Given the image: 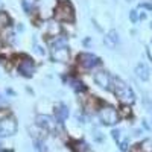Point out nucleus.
Listing matches in <instances>:
<instances>
[{"instance_id": "1", "label": "nucleus", "mask_w": 152, "mask_h": 152, "mask_svg": "<svg viewBox=\"0 0 152 152\" xmlns=\"http://www.w3.org/2000/svg\"><path fill=\"white\" fill-rule=\"evenodd\" d=\"M111 82H113V91H114V94L117 96V99L120 100L122 104L129 105V104H132L135 100V94L132 91V88L126 82H123L120 78H113Z\"/></svg>"}, {"instance_id": "2", "label": "nucleus", "mask_w": 152, "mask_h": 152, "mask_svg": "<svg viewBox=\"0 0 152 152\" xmlns=\"http://www.w3.org/2000/svg\"><path fill=\"white\" fill-rule=\"evenodd\" d=\"M55 18L58 21H64V23H72L75 20V9L69 0H62L59 2L55 8Z\"/></svg>"}, {"instance_id": "3", "label": "nucleus", "mask_w": 152, "mask_h": 152, "mask_svg": "<svg viewBox=\"0 0 152 152\" xmlns=\"http://www.w3.org/2000/svg\"><path fill=\"white\" fill-rule=\"evenodd\" d=\"M99 119L104 125H116L119 122V113L111 105H104L99 108Z\"/></svg>"}, {"instance_id": "4", "label": "nucleus", "mask_w": 152, "mask_h": 152, "mask_svg": "<svg viewBox=\"0 0 152 152\" xmlns=\"http://www.w3.org/2000/svg\"><path fill=\"white\" fill-rule=\"evenodd\" d=\"M17 131V120L12 116H6L0 120V137H9Z\"/></svg>"}, {"instance_id": "5", "label": "nucleus", "mask_w": 152, "mask_h": 152, "mask_svg": "<svg viewBox=\"0 0 152 152\" xmlns=\"http://www.w3.org/2000/svg\"><path fill=\"white\" fill-rule=\"evenodd\" d=\"M78 62L87 70H90V69H94L96 66L100 64V58L93 55V53H88V52H84L78 56Z\"/></svg>"}, {"instance_id": "6", "label": "nucleus", "mask_w": 152, "mask_h": 152, "mask_svg": "<svg viewBox=\"0 0 152 152\" xmlns=\"http://www.w3.org/2000/svg\"><path fill=\"white\" fill-rule=\"evenodd\" d=\"M18 72L21 76H26V78H31V76L35 73V64L34 61L28 56H23L21 61L18 62Z\"/></svg>"}, {"instance_id": "7", "label": "nucleus", "mask_w": 152, "mask_h": 152, "mask_svg": "<svg viewBox=\"0 0 152 152\" xmlns=\"http://www.w3.org/2000/svg\"><path fill=\"white\" fill-rule=\"evenodd\" d=\"M50 58L55 62H67L70 59V50L69 47H50Z\"/></svg>"}, {"instance_id": "8", "label": "nucleus", "mask_w": 152, "mask_h": 152, "mask_svg": "<svg viewBox=\"0 0 152 152\" xmlns=\"http://www.w3.org/2000/svg\"><path fill=\"white\" fill-rule=\"evenodd\" d=\"M111 76L108 75V72L105 70H97L94 73V82L100 87L104 88V90H111Z\"/></svg>"}, {"instance_id": "9", "label": "nucleus", "mask_w": 152, "mask_h": 152, "mask_svg": "<svg viewBox=\"0 0 152 152\" xmlns=\"http://www.w3.org/2000/svg\"><path fill=\"white\" fill-rule=\"evenodd\" d=\"M53 116H55V119L58 122H64L69 117V107L66 104H62V102L56 104L55 110H53Z\"/></svg>"}, {"instance_id": "10", "label": "nucleus", "mask_w": 152, "mask_h": 152, "mask_svg": "<svg viewBox=\"0 0 152 152\" xmlns=\"http://www.w3.org/2000/svg\"><path fill=\"white\" fill-rule=\"evenodd\" d=\"M135 76L140 81H148L149 79V76H151V70H149V67L145 64V62H138V64L135 66Z\"/></svg>"}, {"instance_id": "11", "label": "nucleus", "mask_w": 152, "mask_h": 152, "mask_svg": "<svg viewBox=\"0 0 152 152\" xmlns=\"http://www.w3.org/2000/svg\"><path fill=\"white\" fill-rule=\"evenodd\" d=\"M37 125L43 126L46 129H55V119L50 116H38L37 117Z\"/></svg>"}, {"instance_id": "12", "label": "nucleus", "mask_w": 152, "mask_h": 152, "mask_svg": "<svg viewBox=\"0 0 152 152\" xmlns=\"http://www.w3.org/2000/svg\"><path fill=\"white\" fill-rule=\"evenodd\" d=\"M105 44L108 46V47H116L117 44H119V41H120V38H119V34H117V31H110L108 34H107V37H105Z\"/></svg>"}, {"instance_id": "13", "label": "nucleus", "mask_w": 152, "mask_h": 152, "mask_svg": "<svg viewBox=\"0 0 152 152\" xmlns=\"http://www.w3.org/2000/svg\"><path fill=\"white\" fill-rule=\"evenodd\" d=\"M47 32L50 34V37H58L59 35V32H61V28H59V24L58 23H55V21H52V23H49V26H47Z\"/></svg>"}, {"instance_id": "14", "label": "nucleus", "mask_w": 152, "mask_h": 152, "mask_svg": "<svg viewBox=\"0 0 152 152\" xmlns=\"http://www.w3.org/2000/svg\"><path fill=\"white\" fill-rule=\"evenodd\" d=\"M35 5H37V0H23V9L26 14H31Z\"/></svg>"}, {"instance_id": "15", "label": "nucleus", "mask_w": 152, "mask_h": 152, "mask_svg": "<svg viewBox=\"0 0 152 152\" xmlns=\"http://www.w3.org/2000/svg\"><path fill=\"white\" fill-rule=\"evenodd\" d=\"M72 88L76 91V93H81V91H85V85L81 82V81H78V79H73L72 81Z\"/></svg>"}, {"instance_id": "16", "label": "nucleus", "mask_w": 152, "mask_h": 152, "mask_svg": "<svg viewBox=\"0 0 152 152\" xmlns=\"http://www.w3.org/2000/svg\"><path fill=\"white\" fill-rule=\"evenodd\" d=\"M140 151L142 152H152V140L151 138H146L140 143Z\"/></svg>"}, {"instance_id": "17", "label": "nucleus", "mask_w": 152, "mask_h": 152, "mask_svg": "<svg viewBox=\"0 0 152 152\" xmlns=\"http://www.w3.org/2000/svg\"><path fill=\"white\" fill-rule=\"evenodd\" d=\"M9 23H11L9 17L5 14V12H0V26H8Z\"/></svg>"}, {"instance_id": "18", "label": "nucleus", "mask_w": 152, "mask_h": 152, "mask_svg": "<svg viewBox=\"0 0 152 152\" xmlns=\"http://www.w3.org/2000/svg\"><path fill=\"white\" fill-rule=\"evenodd\" d=\"M129 20L132 21V23H137L138 20H140V14L135 11V9H132V11H129Z\"/></svg>"}, {"instance_id": "19", "label": "nucleus", "mask_w": 152, "mask_h": 152, "mask_svg": "<svg viewBox=\"0 0 152 152\" xmlns=\"http://www.w3.org/2000/svg\"><path fill=\"white\" fill-rule=\"evenodd\" d=\"M119 148H120V151H128V145H129V142H128V138H125V140H120L119 142Z\"/></svg>"}, {"instance_id": "20", "label": "nucleus", "mask_w": 152, "mask_h": 152, "mask_svg": "<svg viewBox=\"0 0 152 152\" xmlns=\"http://www.w3.org/2000/svg\"><path fill=\"white\" fill-rule=\"evenodd\" d=\"M34 50H35L38 55H46V50L41 46H38V44H34Z\"/></svg>"}, {"instance_id": "21", "label": "nucleus", "mask_w": 152, "mask_h": 152, "mask_svg": "<svg viewBox=\"0 0 152 152\" xmlns=\"http://www.w3.org/2000/svg\"><path fill=\"white\" fill-rule=\"evenodd\" d=\"M111 134H113V138H114V140H116V142H120V131H119V129H114Z\"/></svg>"}, {"instance_id": "22", "label": "nucleus", "mask_w": 152, "mask_h": 152, "mask_svg": "<svg viewBox=\"0 0 152 152\" xmlns=\"http://www.w3.org/2000/svg\"><path fill=\"white\" fill-rule=\"evenodd\" d=\"M37 149H40V152H46L44 143H43V142H37Z\"/></svg>"}, {"instance_id": "23", "label": "nucleus", "mask_w": 152, "mask_h": 152, "mask_svg": "<svg viewBox=\"0 0 152 152\" xmlns=\"http://www.w3.org/2000/svg\"><path fill=\"white\" fill-rule=\"evenodd\" d=\"M138 8H146V9H151L152 11V3H140Z\"/></svg>"}, {"instance_id": "24", "label": "nucleus", "mask_w": 152, "mask_h": 152, "mask_svg": "<svg viewBox=\"0 0 152 152\" xmlns=\"http://www.w3.org/2000/svg\"><path fill=\"white\" fill-rule=\"evenodd\" d=\"M84 44L87 46V44H90V38H87V40H84Z\"/></svg>"}]
</instances>
